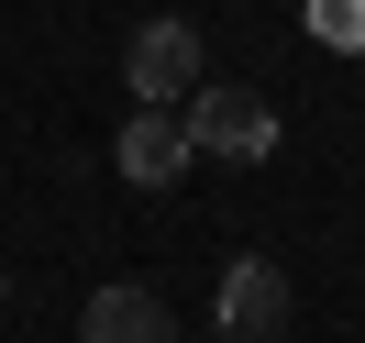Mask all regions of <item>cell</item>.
<instances>
[{
  "instance_id": "1",
  "label": "cell",
  "mask_w": 365,
  "mask_h": 343,
  "mask_svg": "<svg viewBox=\"0 0 365 343\" xmlns=\"http://www.w3.org/2000/svg\"><path fill=\"white\" fill-rule=\"evenodd\" d=\"M178 122H188V155H222V166H255V155H277V111L255 89H188L178 100Z\"/></svg>"
},
{
  "instance_id": "2",
  "label": "cell",
  "mask_w": 365,
  "mask_h": 343,
  "mask_svg": "<svg viewBox=\"0 0 365 343\" xmlns=\"http://www.w3.org/2000/svg\"><path fill=\"white\" fill-rule=\"evenodd\" d=\"M122 78H133L144 111H178V100L210 78V56H200V34H188V23H144V34H133V56H122Z\"/></svg>"
},
{
  "instance_id": "3",
  "label": "cell",
  "mask_w": 365,
  "mask_h": 343,
  "mask_svg": "<svg viewBox=\"0 0 365 343\" xmlns=\"http://www.w3.org/2000/svg\"><path fill=\"white\" fill-rule=\"evenodd\" d=\"M288 332V277L266 255H232L222 266V343H277Z\"/></svg>"
},
{
  "instance_id": "4",
  "label": "cell",
  "mask_w": 365,
  "mask_h": 343,
  "mask_svg": "<svg viewBox=\"0 0 365 343\" xmlns=\"http://www.w3.org/2000/svg\"><path fill=\"white\" fill-rule=\"evenodd\" d=\"M111 166H122L133 188H178V178H188L200 155H188V122H178V111H144V100H133V122H122Z\"/></svg>"
},
{
  "instance_id": "5",
  "label": "cell",
  "mask_w": 365,
  "mask_h": 343,
  "mask_svg": "<svg viewBox=\"0 0 365 343\" xmlns=\"http://www.w3.org/2000/svg\"><path fill=\"white\" fill-rule=\"evenodd\" d=\"M78 343H178V310H166L155 288H89Z\"/></svg>"
},
{
  "instance_id": "6",
  "label": "cell",
  "mask_w": 365,
  "mask_h": 343,
  "mask_svg": "<svg viewBox=\"0 0 365 343\" xmlns=\"http://www.w3.org/2000/svg\"><path fill=\"white\" fill-rule=\"evenodd\" d=\"M299 23H310L321 45H365V0H299Z\"/></svg>"
},
{
  "instance_id": "7",
  "label": "cell",
  "mask_w": 365,
  "mask_h": 343,
  "mask_svg": "<svg viewBox=\"0 0 365 343\" xmlns=\"http://www.w3.org/2000/svg\"><path fill=\"white\" fill-rule=\"evenodd\" d=\"M0 310H11V277H0Z\"/></svg>"
},
{
  "instance_id": "8",
  "label": "cell",
  "mask_w": 365,
  "mask_h": 343,
  "mask_svg": "<svg viewBox=\"0 0 365 343\" xmlns=\"http://www.w3.org/2000/svg\"><path fill=\"white\" fill-rule=\"evenodd\" d=\"M354 56H365V45H354Z\"/></svg>"
}]
</instances>
